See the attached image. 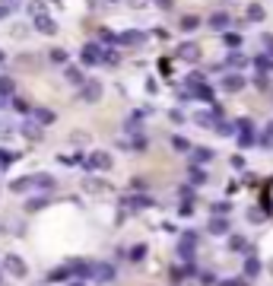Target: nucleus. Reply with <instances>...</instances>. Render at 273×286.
I'll list each match as a JSON object with an SVG mask.
<instances>
[{"mask_svg": "<svg viewBox=\"0 0 273 286\" xmlns=\"http://www.w3.org/2000/svg\"><path fill=\"white\" fill-rule=\"evenodd\" d=\"M118 60H121V54H118V51H112V48H105V51H102V64H118Z\"/></svg>", "mask_w": 273, "mask_h": 286, "instance_id": "473e14b6", "label": "nucleus"}, {"mask_svg": "<svg viewBox=\"0 0 273 286\" xmlns=\"http://www.w3.org/2000/svg\"><path fill=\"white\" fill-rule=\"evenodd\" d=\"M156 3L162 6V10H172V6H175V0H156Z\"/></svg>", "mask_w": 273, "mask_h": 286, "instance_id": "8fccbe9b", "label": "nucleus"}, {"mask_svg": "<svg viewBox=\"0 0 273 286\" xmlns=\"http://www.w3.org/2000/svg\"><path fill=\"white\" fill-rule=\"evenodd\" d=\"M219 286H245V283H242V280H223Z\"/></svg>", "mask_w": 273, "mask_h": 286, "instance_id": "3c124183", "label": "nucleus"}, {"mask_svg": "<svg viewBox=\"0 0 273 286\" xmlns=\"http://www.w3.org/2000/svg\"><path fill=\"white\" fill-rule=\"evenodd\" d=\"M0 60H3V51H0Z\"/></svg>", "mask_w": 273, "mask_h": 286, "instance_id": "4d7b16f0", "label": "nucleus"}, {"mask_svg": "<svg viewBox=\"0 0 273 286\" xmlns=\"http://www.w3.org/2000/svg\"><path fill=\"white\" fill-rule=\"evenodd\" d=\"M32 118H35V121H38L41 127L54 124V111H48V108H35V111H32Z\"/></svg>", "mask_w": 273, "mask_h": 286, "instance_id": "5701e85b", "label": "nucleus"}, {"mask_svg": "<svg viewBox=\"0 0 273 286\" xmlns=\"http://www.w3.org/2000/svg\"><path fill=\"white\" fill-rule=\"evenodd\" d=\"M112 153H105V150H92L86 159H83V169H89V172H108L112 169Z\"/></svg>", "mask_w": 273, "mask_h": 286, "instance_id": "f257e3e1", "label": "nucleus"}, {"mask_svg": "<svg viewBox=\"0 0 273 286\" xmlns=\"http://www.w3.org/2000/svg\"><path fill=\"white\" fill-rule=\"evenodd\" d=\"M3 271L13 277V280H25V274H29V267H25V261L19 255H6L3 258Z\"/></svg>", "mask_w": 273, "mask_h": 286, "instance_id": "39448f33", "label": "nucleus"}, {"mask_svg": "<svg viewBox=\"0 0 273 286\" xmlns=\"http://www.w3.org/2000/svg\"><path fill=\"white\" fill-rule=\"evenodd\" d=\"M226 48H242V35H235V32H226Z\"/></svg>", "mask_w": 273, "mask_h": 286, "instance_id": "4c0bfd02", "label": "nucleus"}, {"mask_svg": "<svg viewBox=\"0 0 273 286\" xmlns=\"http://www.w3.org/2000/svg\"><path fill=\"white\" fill-rule=\"evenodd\" d=\"M102 95H105V86H102L99 80H86V83L80 86V99L86 102V105H96Z\"/></svg>", "mask_w": 273, "mask_h": 286, "instance_id": "f03ea898", "label": "nucleus"}, {"mask_svg": "<svg viewBox=\"0 0 273 286\" xmlns=\"http://www.w3.org/2000/svg\"><path fill=\"white\" fill-rule=\"evenodd\" d=\"M115 264H108V261H96L92 264V274H89V280H96V283H115Z\"/></svg>", "mask_w": 273, "mask_h": 286, "instance_id": "7ed1b4c3", "label": "nucleus"}, {"mask_svg": "<svg viewBox=\"0 0 273 286\" xmlns=\"http://www.w3.org/2000/svg\"><path fill=\"white\" fill-rule=\"evenodd\" d=\"M229 67H235V70H242V67H248V57H245L242 51H232V54H229Z\"/></svg>", "mask_w": 273, "mask_h": 286, "instance_id": "c756f323", "label": "nucleus"}, {"mask_svg": "<svg viewBox=\"0 0 273 286\" xmlns=\"http://www.w3.org/2000/svg\"><path fill=\"white\" fill-rule=\"evenodd\" d=\"M254 67H258V73H273V54H267V51H264L261 57H254Z\"/></svg>", "mask_w": 273, "mask_h": 286, "instance_id": "6ab92c4d", "label": "nucleus"}, {"mask_svg": "<svg viewBox=\"0 0 273 286\" xmlns=\"http://www.w3.org/2000/svg\"><path fill=\"white\" fill-rule=\"evenodd\" d=\"M70 286H86V283H70Z\"/></svg>", "mask_w": 273, "mask_h": 286, "instance_id": "5fc2aeb1", "label": "nucleus"}, {"mask_svg": "<svg viewBox=\"0 0 273 286\" xmlns=\"http://www.w3.org/2000/svg\"><path fill=\"white\" fill-rule=\"evenodd\" d=\"M229 25H232V19H229V13H219V10H216V13L210 16V29H213V32H226Z\"/></svg>", "mask_w": 273, "mask_h": 286, "instance_id": "2eb2a0df", "label": "nucleus"}, {"mask_svg": "<svg viewBox=\"0 0 273 286\" xmlns=\"http://www.w3.org/2000/svg\"><path fill=\"white\" fill-rule=\"evenodd\" d=\"M210 159H213L210 146H194V150H191V166H207Z\"/></svg>", "mask_w": 273, "mask_h": 286, "instance_id": "ddd939ff", "label": "nucleus"}, {"mask_svg": "<svg viewBox=\"0 0 273 286\" xmlns=\"http://www.w3.org/2000/svg\"><path fill=\"white\" fill-rule=\"evenodd\" d=\"M172 146H175L178 153H191V150H194V146H191V140H184V137H175V140H172Z\"/></svg>", "mask_w": 273, "mask_h": 286, "instance_id": "72a5a7b5", "label": "nucleus"}, {"mask_svg": "<svg viewBox=\"0 0 273 286\" xmlns=\"http://www.w3.org/2000/svg\"><path fill=\"white\" fill-rule=\"evenodd\" d=\"M3 105H6V102H3V99H0V108H3Z\"/></svg>", "mask_w": 273, "mask_h": 286, "instance_id": "6e6d98bb", "label": "nucleus"}, {"mask_svg": "<svg viewBox=\"0 0 273 286\" xmlns=\"http://www.w3.org/2000/svg\"><path fill=\"white\" fill-rule=\"evenodd\" d=\"M51 60H54V64H67V51L64 48H54V51H51Z\"/></svg>", "mask_w": 273, "mask_h": 286, "instance_id": "ea45409f", "label": "nucleus"}, {"mask_svg": "<svg viewBox=\"0 0 273 286\" xmlns=\"http://www.w3.org/2000/svg\"><path fill=\"white\" fill-rule=\"evenodd\" d=\"M178 57L187 60V64H197V60H200V48L197 45H181V48H178Z\"/></svg>", "mask_w": 273, "mask_h": 286, "instance_id": "f3484780", "label": "nucleus"}, {"mask_svg": "<svg viewBox=\"0 0 273 286\" xmlns=\"http://www.w3.org/2000/svg\"><path fill=\"white\" fill-rule=\"evenodd\" d=\"M146 242H136V245H131V251H127V258H131V261H143V258H146Z\"/></svg>", "mask_w": 273, "mask_h": 286, "instance_id": "b1692460", "label": "nucleus"}, {"mask_svg": "<svg viewBox=\"0 0 273 286\" xmlns=\"http://www.w3.org/2000/svg\"><path fill=\"white\" fill-rule=\"evenodd\" d=\"M32 188H35V181H32V175L10 181V191H13V194H25V191H32Z\"/></svg>", "mask_w": 273, "mask_h": 286, "instance_id": "a211bd4d", "label": "nucleus"}, {"mask_svg": "<svg viewBox=\"0 0 273 286\" xmlns=\"http://www.w3.org/2000/svg\"><path fill=\"white\" fill-rule=\"evenodd\" d=\"M67 83H73V86H83V83H86V76H83V70H80V67H67Z\"/></svg>", "mask_w": 273, "mask_h": 286, "instance_id": "a878e982", "label": "nucleus"}, {"mask_svg": "<svg viewBox=\"0 0 273 286\" xmlns=\"http://www.w3.org/2000/svg\"><path fill=\"white\" fill-rule=\"evenodd\" d=\"M127 210H149L152 207V197H146V194H134V197H124L121 201Z\"/></svg>", "mask_w": 273, "mask_h": 286, "instance_id": "9b49d317", "label": "nucleus"}, {"mask_svg": "<svg viewBox=\"0 0 273 286\" xmlns=\"http://www.w3.org/2000/svg\"><path fill=\"white\" fill-rule=\"evenodd\" d=\"M6 10H10V6H0V16H6Z\"/></svg>", "mask_w": 273, "mask_h": 286, "instance_id": "864d4df0", "label": "nucleus"}, {"mask_svg": "<svg viewBox=\"0 0 273 286\" xmlns=\"http://www.w3.org/2000/svg\"><path fill=\"white\" fill-rule=\"evenodd\" d=\"M51 204L48 194H32L29 201H25V213H35V210H45V207Z\"/></svg>", "mask_w": 273, "mask_h": 286, "instance_id": "4468645a", "label": "nucleus"}, {"mask_svg": "<svg viewBox=\"0 0 273 286\" xmlns=\"http://www.w3.org/2000/svg\"><path fill=\"white\" fill-rule=\"evenodd\" d=\"M232 169H245V156H232Z\"/></svg>", "mask_w": 273, "mask_h": 286, "instance_id": "49530a36", "label": "nucleus"}, {"mask_svg": "<svg viewBox=\"0 0 273 286\" xmlns=\"http://www.w3.org/2000/svg\"><path fill=\"white\" fill-rule=\"evenodd\" d=\"M207 232H210V236H229V220H226V216H210Z\"/></svg>", "mask_w": 273, "mask_h": 286, "instance_id": "f8f14e48", "label": "nucleus"}, {"mask_svg": "<svg viewBox=\"0 0 273 286\" xmlns=\"http://www.w3.org/2000/svg\"><path fill=\"white\" fill-rule=\"evenodd\" d=\"M13 108L19 111V115H29V111H32V105H29V102H25V99H19V95H16V99H13Z\"/></svg>", "mask_w": 273, "mask_h": 286, "instance_id": "e433bc0d", "label": "nucleus"}, {"mask_svg": "<svg viewBox=\"0 0 273 286\" xmlns=\"http://www.w3.org/2000/svg\"><path fill=\"white\" fill-rule=\"evenodd\" d=\"M32 181H35V188H41V191H51V188H54V178H51L48 172H38V175H32Z\"/></svg>", "mask_w": 273, "mask_h": 286, "instance_id": "393cba45", "label": "nucleus"}, {"mask_svg": "<svg viewBox=\"0 0 273 286\" xmlns=\"http://www.w3.org/2000/svg\"><path fill=\"white\" fill-rule=\"evenodd\" d=\"M168 118H172L175 124H184V115H181V111H172V115H168Z\"/></svg>", "mask_w": 273, "mask_h": 286, "instance_id": "09e8293b", "label": "nucleus"}, {"mask_svg": "<svg viewBox=\"0 0 273 286\" xmlns=\"http://www.w3.org/2000/svg\"><path fill=\"white\" fill-rule=\"evenodd\" d=\"M229 210H232V204H229V201H216L210 216H229Z\"/></svg>", "mask_w": 273, "mask_h": 286, "instance_id": "2f4dec72", "label": "nucleus"}, {"mask_svg": "<svg viewBox=\"0 0 273 286\" xmlns=\"http://www.w3.org/2000/svg\"><path fill=\"white\" fill-rule=\"evenodd\" d=\"M102 45H96V41H89V45H83V51H80V57H83V64H102Z\"/></svg>", "mask_w": 273, "mask_h": 286, "instance_id": "6e6552de", "label": "nucleus"}, {"mask_svg": "<svg viewBox=\"0 0 273 286\" xmlns=\"http://www.w3.org/2000/svg\"><path fill=\"white\" fill-rule=\"evenodd\" d=\"M245 83H248V80H245V76L238 73V70H232V73H226V76H223V83H219V86H223L226 92H242V89H245Z\"/></svg>", "mask_w": 273, "mask_h": 286, "instance_id": "1a4fd4ad", "label": "nucleus"}, {"mask_svg": "<svg viewBox=\"0 0 273 286\" xmlns=\"http://www.w3.org/2000/svg\"><path fill=\"white\" fill-rule=\"evenodd\" d=\"M187 181H191L194 188L207 185V169H203V166H191V169H187Z\"/></svg>", "mask_w": 273, "mask_h": 286, "instance_id": "dca6fc26", "label": "nucleus"}, {"mask_svg": "<svg viewBox=\"0 0 273 286\" xmlns=\"http://www.w3.org/2000/svg\"><path fill=\"white\" fill-rule=\"evenodd\" d=\"M32 25H35L38 35H57V22H54V16H48V13H35L32 16Z\"/></svg>", "mask_w": 273, "mask_h": 286, "instance_id": "423d86ee", "label": "nucleus"}, {"mask_svg": "<svg viewBox=\"0 0 273 286\" xmlns=\"http://www.w3.org/2000/svg\"><path fill=\"white\" fill-rule=\"evenodd\" d=\"M143 150H146V140H143V137H136V140H134V153H143Z\"/></svg>", "mask_w": 273, "mask_h": 286, "instance_id": "a18cd8bd", "label": "nucleus"}, {"mask_svg": "<svg viewBox=\"0 0 273 286\" xmlns=\"http://www.w3.org/2000/svg\"><path fill=\"white\" fill-rule=\"evenodd\" d=\"M22 137H29V140H41V137H45V131H41L38 121H29V124H22Z\"/></svg>", "mask_w": 273, "mask_h": 286, "instance_id": "aec40b11", "label": "nucleus"}, {"mask_svg": "<svg viewBox=\"0 0 273 286\" xmlns=\"http://www.w3.org/2000/svg\"><path fill=\"white\" fill-rule=\"evenodd\" d=\"M83 191L99 194V191H105V181H99V178H83Z\"/></svg>", "mask_w": 273, "mask_h": 286, "instance_id": "cd10ccee", "label": "nucleus"}, {"mask_svg": "<svg viewBox=\"0 0 273 286\" xmlns=\"http://www.w3.org/2000/svg\"><path fill=\"white\" fill-rule=\"evenodd\" d=\"M131 188H134V191H143V188H146V181H143V178H134Z\"/></svg>", "mask_w": 273, "mask_h": 286, "instance_id": "de8ad7c7", "label": "nucleus"}, {"mask_svg": "<svg viewBox=\"0 0 273 286\" xmlns=\"http://www.w3.org/2000/svg\"><path fill=\"white\" fill-rule=\"evenodd\" d=\"M264 213H267V210H248V220H251V223H261Z\"/></svg>", "mask_w": 273, "mask_h": 286, "instance_id": "c03bdc74", "label": "nucleus"}, {"mask_svg": "<svg viewBox=\"0 0 273 286\" xmlns=\"http://www.w3.org/2000/svg\"><path fill=\"white\" fill-rule=\"evenodd\" d=\"M131 6H146V0H127Z\"/></svg>", "mask_w": 273, "mask_h": 286, "instance_id": "603ef678", "label": "nucleus"}, {"mask_svg": "<svg viewBox=\"0 0 273 286\" xmlns=\"http://www.w3.org/2000/svg\"><path fill=\"white\" fill-rule=\"evenodd\" d=\"M197 25H200V16H194V13H184V16H181V22H178V29H181V32H194Z\"/></svg>", "mask_w": 273, "mask_h": 286, "instance_id": "412c9836", "label": "nucleus"}, {"mask_svg": "<svg viewBox=\"0 0 273 286\" xmlns=\"http://www.w3.org/2000/svg\"><path fill=\"white\" fill-rule=\"evenodd\" d=\"M245 16H248V22H264V6L261 3H248V10H245Z\"/></svg>", "mask_w": 273, "mask_h": 286, "instance_id": "4be33fe9", "label": "nucleus"}, {"mask_svg": "<svg viewBox=\"0 0 273 286\" xmlns=\"http://www.w3.org/2000/svg\"><path fill=\"white\" fill-rule=\"evenodd\" d=\"M254 86H258V89H267V86H270V76H267V73H258V76H254Z\"/></svg>", "mask_w": 273, "mask_h": 286, "instance_id": "a19ab883", "label": "nucleus"}, {"mask_svg": "<svg viewBox=\"0 0 273 286\" xmlns=\"http://www.w3.org/2000/svg\"><path fill=\"white\" fill-rule=\"evenodd\" d=\"M178 213H181V216H191V213H194V204H191V201H184L181 207H178Z\"/></svg>", "mask_w": 273, "mask_h": 286, "instance_id": "79ce46f5", "label": "nucleus"}, {"mask_svg": "<svg viewBox=\"0 0 273 286\" xmlns=\"http://www.w3.org/2000/svg\"><path fill=\"white\" fill-rule=\"evenodd\" d=\"M13 89H16V86H13V80H10V76H0V99H3V102H10Z\"/></svg>", "mask_w": 273, "mask_h": 286, "instance_id": "bb28decb", "label": "nucleus"}, {"mask_svg": "<svg viewBox=\"0 0 273 286\" xmlns=\"http://www.w3.org/2000/svg\"><path fill=\"white\" fill-rule=\"evenodd\" d=\"M229 248H232V251H248V242H245L242 236H232V239H229Z\"/></svg>", "mask_w": 273, "mask_h": 286, "instance_id": "c9c22d12", "label": "nucleus"}, {"mask_svg": "<svg viewBox=\"0 0 273 286\" xmlns=\"http://www.w3.org/2000/svg\"><path fill=\"white\" fill-rule=\"evenodd\" d=\"M194 251H197V232H184L181 242H178V258L191 264L194 261Z\"/></svg>", "mask_w": 273, "mask_h": 286, "instance_id": "20e7f679", "label": "nucleus"}, {"mask_svg": "<svg viewBox=\"0 0 273 286\" xmlns=\"http://www.w3.org/2000/svg\"><path fill=\"white\" fill-rule=\"evenodd\" d=\"M235 131H238L235 124H229V121H223V118H219V124H216V134H219V137H232Z\"/></svg>", "mask_w": 273, "mask_h": 286, "instance_id": "7c9ffc66", "label": "nucleus"}, {"mask_svg": "<svg viewBox=\"0 0 273 286\" xmlns=\"http://www.w3.org/2000/svg\"><path fill=\"white\" fill-rule=\"evenodd\" d=\"M203 83H207V76H203L200 70H191V73H187V86H203Z\"/></svg>", "mask_w": 273, "mask_h": 286, "instance_id": "f704fd0d", "label": "nucleus"}, {"mask_svg": "<svg viewBox=\"0 0 273 286\" xmlns=\"http://www.w3.org/2000/svg\"><path fill=\"white\" fill-rule=\"evenodd\" d=\"M143 41H146V35H143V32H134V29H127V32L118 35V45H127V48H140Z\"/></svg>", "mask_w": 273, "mask_h": 286, "instance_id": "9d476101", "label": "nucleus"}, {"mask_svg": "<svg viewBox=\"0 0 273 286\" xmlns=\"http://www.w3.org/2000/svg\"><path fill=\"white\" fill-rule=\"evenodd\" d=\"M261 274V261L254 255H248V261H245V277H258Z\"/></svg>", "mask_w": 273, "mask_h": 286, "instance_id": "c85d7f7f", "label": "nucleus"}, {"mask_svg": "<svg viewBox=\"0 0 273 286\" xmlns=\"http://www.w3.org/2000/svg\"><path fill=\"white\" fill-rule=\"evenodd\" d=\"M235 127H238V146H251L254 143V121L251 118H238Z\"/></svg>", "mask_w": 273, "mask_h": 286, "instance_id": "0eeeda50", "label": "nucleus"}, {"mask_svg": "<svg viewBox=\"0 0 273 286\" xmlns=\"http://www.w3.org/2000/svg\"><path fill=\"white\" fill-rule=\"evenodd\" d=\"M10 162H16V153H6V150H0V169H6Z\"/></svg>", "mask_w": 273, "mask_h": 286, "instance_id": "58836bf2", "label": "nucleus"}, {"mask_svg": "<svg viewBox=\"0 0 273 286\" xmlns=\"http://www.w3.org/2000/svg\"><path fill=\"white\" fill-rule=\"evenodd\" d=\"M261 45H264V48H267V54H273V35H270V32H267V35H264V38H261Z\"/></svg>", "mask_w": 273, "mask_h": 286, "instance_id": "37998d69", "label": "nucleus"}]
</instances>
